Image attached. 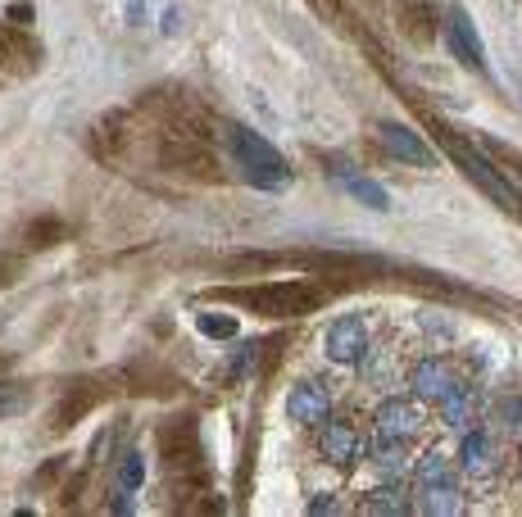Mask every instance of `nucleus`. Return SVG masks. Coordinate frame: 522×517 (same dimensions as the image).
Returning <instances> with one entry per match:
<instances>
[{"instance_id": "ddd939ff", "label": "nucleus", "mask_w": 522, "mask_h": 517, "mask_svg": "<svg viewBox=\"0 0 522 517\" xmlns=\"http://www.w3.org/2000/svg\"><path fill=\"white\" fill-rule=\"evenodd\" d=\"M377 137H382V146L391 150L395 159H404V164H414V168H432V164H436L432 146H427V141L418 137L414 127H404V123H382V127H377Z\"/></svg>"}, {"instance_id": "7c9ffc66", "label": "nucleus", "mask_w": 522, "mask_h": 517, "mask_svg": "<svg viewBox=\"0 0 522 517\" xmlns=\"http://www.w3.org/2000/svg\"><path fill=\"white\" fill-rule=\"evenodd\" d=\"M60 472H64V459H50V463H46V472H37V486H50V481L60 477Z\"/></svg>"}, {"instance_id": "bb28decb", "label": "nucleus", "mask_w": 522, "mask_h": 517, "mask_svg": "<svg viewBox=\"0 0 522 517\" xmlns=\"http://www.w3.org/2000/svg\"><path fill=\"white\" fill-rule=\"evenodd\" d=\"M19 277H23V254H5V250H0V291L19 286Z\"/></svg>"}, {"instance_id": "f257e3e1", "label": "nucleus", "mask_w": 522, "mask_h": 517, "mask_svg": "<svg viewBox=\"0 0 522 517\" xmlns=\"http://www.w3.org/2000/svg\"><path fill=\"white\" fill-rule=\"evenodd\" d=\"M205 300L232 304V309L259 313V318H305L327 300L314 282H259V286H209Z\"/></svg>"}, {"instance_id": "20e7f679", "label": "nucleus", "mask_w": 522, "mask_h": 517, "mask_svg": "<svg viewBox=\"0 0 522 517\" xmlns=\"http://www.w3.org/2000/svg\"><path fill=\"white\" fill-rule=\"evenodd\" d=\"M159 168L196 177V182H223L218 155L196 137V132H164V141H159Z\"/></svg>"}, {"instance_id": "7ed1b4c3", "label": "nucleus", "mask_w": 522, "mask_h": 517, "mask_svg": "<svg viewBox=\"0 0 522 517\" xmlns=\"http://www.w3.org/2000/svg\"><path fill=\"white\" fill-rule=\"evenodd\" d=\"M436 141H441L445 155H450L454 164L463 168V177H468V182L482 186V191L504 209V214H518V218H522V191H518V186L504 182V173H500V168H491V159L477 155V150L468 146L463 137H454L450 127H436Z\"/></svg>"}, {"instance_id": "4be33fe9", "label": "nucleus", "mask_w": 522, "mask_h": 517, "mask_svg": "<svg viewBox=\"0 0 522 517\" xmlns=\"http://www.w3.org/2000/svg\"><path fill=\"white\" fill-rule=\"evenodd\" d=\"M373 454H377V468L386 472V477H404L409 472V449H404V440H373Z\"/></svg>"}, {"instance_id": "473e14b6", "label": "nucleus", "mask_w": 522, "mask_h": 517, "mask_svg": "<svg viewBox=\"0 0 522 517\" xmlns=\"http://www.w3.org/2000/svg\"><path fill=\"white\" fill-rule=\"evenodd\" d=\"M14 368V354H5V350H0V377H5V372H10Z\"/></svg>"}, {"instance_id": "393cba45", "label": "nucleus", "mask_w": 522, "mask_h": 517, "mask_svg": "<svg viewBox=\"0 0 522 517\" xmlns=\"http://www.w3.org/2000/svg\"><path fill=\"white\" fill-rule=\"evenodd\" d=\"M141 481H146V459H141V454H123V463H119V490L137 495Z\"/></svg>"}, {"instance_id": "1a4fd4ad", "label": "nucleus", "mask_w": 522, "mask_h": 517, "mask_svg": "<svg viewBox=\"0 0 522 517\" xmlns=\"http://www.w3.org/2000/svg\"><path fill=\"white\" fill-rule=\"evenodd\" d=\"M323 164H327V177H336V182L350 191V196L359 200V205H368L373 214H386L391 209V196H386V186L382 182H373V177H364L350 159H341V155H323Z\"/></svg>"}, {"instance_id": "9d476101", "label": "nucleus", "mask_w": 522, "mask_h": 517, "mask_svg": "<svg viewBox=\"0 0 522 517\" xmlns=\"http://www.w3.org/2000/svg\"><path fill=\"white\" fill-rule=\"evenodd\" d=\"M286 413H291V422H300V427H323V422L332 418V395H327L318 381H296L291 395H286Z\"/></svg>"}, {"instance_id": "2eb2a0df", "label": "nucleus", "mask_w": 522, "mask_h": 517, "mask_svg": "<svg viewBox=\"0 0 522 517\" xmlns=\"http://www.w3.org/2000/svg\"><path fill=\"white\" fill-rule=\"evenodd\" d=\"M459 468L468 472V477H491V472L500 468V449H495V440L486 436V431H468V436H463Z\"/></svg>"}, {"instance_id": "423d86ee", "label": "nucleus", "mask_w": 522, "mask_h": 517, "mask_svg": "<svg viewBox=\"0 0 522 517\" xmlns=\"http://www.w3.org/2000/svg\"><path fill=\"white\" fill-rule=\"evenodd\" d=\"M46 64V46L19 23H0V73L5 78H32Z\"/></svg>"}, {"instance_id": "dca6fc26", "label": "nucleus", "mask_w": 522, "mask_h": 517, "mask_svg": "<svg viewBox=\"0 0 522 517\" xmlns=\"http://www.w3.org/2000/svg\"><path fill=\"white\" fill-rule=\"evenodd\" d=\"M318 454H323L327 463H355L359 459V431L350 427V422H323V431H318Z\"/></svg>"}, {"instance_id": "6e6552de", "label": "nucleus", "mask_w": 522, "mask_h": 517, "mask_svg": "<svg viewBox=\"0 0 522 517\" xmlns=\"http://www.w3.org/2000/svg\"><path fill=\"white\" fill-rule=\"evenodd\" d=\"M368 350H373V336H368V322L359 318V313L336 318L332 327H327V336H323V354L332 363H359Z\"/></svg>"}, {"instance_id": "c756f323", "label": "nucleus", "mask_w": 522, "mask_h": 517, "mask_svg": "<svg viewBox=\"0 0 522 517\" xmlns=\"http://www.w3.org/2000/svg\"><path fill=\"white\" fill-rule=\"evenodd\" d=\"M309 513H336V495H332V490H318V495L309 499Z\"/></svg>"}, {"instance_id": "9b49d317", "label": "nucleus", "mask_w": 522, "mask_h": 517, "mask_svg": "<svg viewBox=\"0 0 522 517\" xmlns=\"http://www.w3.org/2000/svg\"><path fill=\"white\" fill-rule=\"evenodd\" d=\"M395 23L414 46H432L436 32H441V14H436L432 0H395Z\"/></svg>"}, {"instance_id": "aec40b11", "label": "nucleus", "mask_w": 522, "mask_h": 517, "mask_svg": "<svg viewBox=\"0 0 522 517\" xmlns=\"http://www.w3.org/2000/svg\"><path fill=\"white\" fill-rule=\"evenodd\" d=\"M64 241H69V223H60L55 214L32 218V223L23 227V245H28V250H55V245H64Z\"/></svg>"}, {"instance_id": "2f4dec72", "label": "nucleus", "mask_w": 522, "mask_h": 517, "mask_svg": "<svg viewBox=\"0 0 522 517\" xmlns=\"http://www.w3.org/2000/svg\"><path fill=\"white\" fill-rule=\"evenodd\" d=\"M10 19L19 23V28L23 23H32V5H10Z\"/></svg>"}, {"instance_id": "f3484780", "label": "nucleus", "mask_w": 522, "mask_h": 517, "mask_svg": "<svg viewBox=\"0 0 522 517\" xmlns=\"http://www.w3.org/2000/svg\"><path fill=\"white\" fill-rule=\"evenodd\" d=\"M373 422H377V436L382 440H409L418 427V409L414 404H404V400H382L373 413Z\"/></svg>"}, {"instance_id": "f03ea898", "label": "nucleus", "mask_w": 522, "mask_h": 517, "mask_svg": "<svg viewBox=\"0 0 522 517\" xmlns=\"http://www.w3.org/2000/svg\"><path fill=\"white\" fill-rule=\"evenodd\" d=\"M223 141L232 150V164L241 168V177L250 186H259V191H286L291 186V164H286V155L273 141H264L259 132H250L241 123H227Z\"/></svg>"}, {"instance_id": "0eeeda50", "label": "nucleus", "mask_w": 522, "mask_h": 517, "mask_svg": "<svg viewBox=\"0 0 522 517\" xmlns=\"http://www.w3.org/2000/svg\"><path fill=\"white\" fill-rule=\"evenodd\" d=\"M105 395H109V386H105V381H96V377L69 381V386H64V395H60V404L50 409V431H55V436L73 431L91 409H96L100 400H105Z\"/></svg>"}, {"instance_id": "39448f33", "label": "nucleus", "mask_w": 522, "mask_h": 517, "mask_svg": "<svg viewBox=\"0 0 522 517\" xmlns=\"http://www.w3.org/2000/svg\"><path fill=\"white\" fill-rule=\"evenodd\" d=\"M155 445H159V459H164L173 472H182V468H200V422L191 418V413L159 422Z\"/></svg>"}, {"instance_id": "cd10ccee", "label": "nucleus", "mask_w": 522, "mask_h": 517, "mask_svg": "<svg viewBox=\"0 0 522 517\" xmlns=\"http://www.w3.org/2000/svg\"><path fill=\"white\" fill-rule=\"evenodd\" d=\"M309 5H314V14H318V19L341 23V0H309Z\"/></svg>"}, {"instance_id": "a878e982", "label": "nucleus", "mask_w": 522, "mask_h": 517, "mask_svg": "<svg viewBox=\"0 0 522 517\" xmlns=\"http://www.w3.org/2000/svg\"><path fill=\"white\" fill-rule=\"evenodd\" d=\"M432 481H450V459H441V454H427L418 463V486H432Z\"/></svg>"}, {"instance_id": "412c9836", "label": "nucleus", "mask_w": 522, "mask_h": 517, "mask_svg": "<svg viewBox=\"0 0 522 517\" xmlns=\"http://www.w3.org/2000/svg\"><path fill=\"white\" fill-rule=\"evenodd\" d=\"M32 400H37L32 381H5L0 377V418H19V413H28Z\"/></svg>"}, {"instance_id": "a211bd4d", "label": "nucleus", "mask_w": 522, "mask_h": 517, "mask_svg": "<svg viewBox=\"0 0 522 517\" xmlns=\"http://www.w3.org/2000/svg\"><path fill=\"white\" fill-rule=\"evenodd\" d=\"M359 508H364V513H382V517H404V513H414V499H409V490H404V486L386 481V486L368 490Z\"/></svg>"}, {"instance_id": "f8f14e48", "label": "nucleus", "mask_w": 522, "mask_h": 517, "mask_svg": "<svg viewBox=\"0 0 522 517\" xmlns=\"http://www.w3.org/2000/svg\"><path fill=\"white\" fill-rule=\"evenodd\" d=\"M445 46H450V55L459 59L463 69H477V73L486 69V46H482V37H477V28L468 23L463 10H454L450 23H445Z\"/></svg>"}, {"instance_id": "5701e85b", "label": "nucleus", "mask_w": 522, "mask_h": 517, "mask_svg": "<svg viewBox=\"0 0 522 517\" xmlns=\"http://www.w3.org/2000/svg\"><path fill=\"white\" fill-rule=\"evenodd\" d=\"M423 513H459L463 499L459 490H454V481H432V486H423Z\"/></svg>"}, {"instance_id": "4468645a", "label": "nucleus", "mask_w": 522, "mask_h": 517, "mask_svg": "<svg viewBox=\"0 0 522 517\" xmlns=\"http://www.w3.org/2000/svg\"><path fill=\"white\" fill-rule=\"evenodd\" d=\"M450 386H454V377L445 372L441 359H418L414 368H409V391L427 404H441L445 395H450Z\"/></svg>"}, {"instance_id": "c85d7f7f", "label": "nucleus", "mask_w": 522, "mask_h": 517, "mask_svg": "<svg viewBox=\"0 0 522 517\" xmlns=\"http://www.w3.org/2000/svg\"><path fill=\"white\" fill-rule=\"evenodd\" d=\"M82 490H87V472H78V477H73L69 486H64V499H60V504H64V508H73V504L82 499Z\"/></svg>"}, {"instance_id": "b1692460", "label": "nucleus", "mask_w": 522, "mask_h": 517, "mask_svg": "<svg viewBox=\"0 0 522 517\" xmlns=\"http://www.w3.org/2000/svg\"><path fill=\"white\" fill-rule=\"evenodd\" d=\"M196 327L209 341H232V336H237V318H232V313H200Z\"/></svg>"}, {"instance_id": "6ab92c4d", "label": "nucleus", "mask_w": 522, "mask_h": 517, "mask_svg": "<svg viewBox=\"0 0 522 517\" xmlns=\"http://www.w3.org/2000/svg\"><path fill=\"white\" fill-rule=\"evenodd\" d=\"M477 391L473 386H450V395L441 400V418L450 422V427H459V431H468L477 422Z\"/></svg>"}]
</instances>
